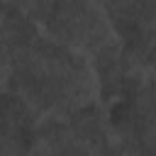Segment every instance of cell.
Listing matches in <instances>:
<instances>
[{
	"instance_id": "obj_1",
	"label": "cell",
	"mask_w": 156,
	"mask_h": 156,
	"mask_svg": "<svg viewBox=\"0 0 156 156\" xmlns=\"http://www.w3.org/2000/svg\"><path fill=\"white\" fill-rule=\"evenodd\" d=\"M41 27L49 37L85 54L88 58L122 44L102 0H56Z\"/></svg>"
}]
</instances>
